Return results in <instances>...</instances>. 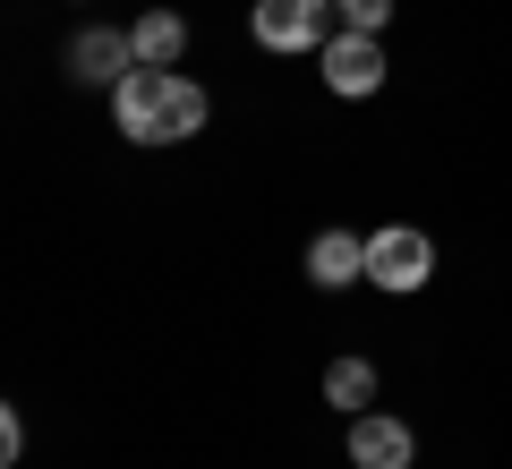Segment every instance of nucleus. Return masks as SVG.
I'll return each mask as SVG.
<instances>
[{
	"mask_svg": "<svg viewBox=\"0 0 512 469\" xmlns=\"http://www.w3.org/2000/svg\"><path fill=\"white\" fill-rule=\"evenodd\" d=\"M111 120H120L128 145H180L205 128V86L180 69H128L111 86Z\"/></svg>",
	"mask_w": 512,
	"mask_h": 469,
	"instance_id": "f257e3e1",
	"label": "nucleus"
},
{
	"mask_svg": "<svg viewBox=\"0 0 512 469\" xmlns=\"http://www.w3.org/2000/svg\"><path fill=\"white\" fill-rule=\"evenodd\" d=\"M256 43L265 52H325V26H333V0H256Z\"/></svg>",
	"mask_w": 512,
	"mask_h": 469,
	"instance_id": "f03ea898",
	"label": "nucleus"
},
{
	"mask_svg": "<svg viewBox=\"0 0 512 469\" xmlns=\"http://www.w3.org/2000/svg\"><path fill=\"white\" fill-rule=\"evenodd\" d=\"M427 273H436V239H427V231L393 222V231L367 239V282H376V290H419Z\"/></svg>",
	"mask_w": 512,
	"mask_h": 469,
	"instance_id": "7ed1b4c3",
	"label": "nucleus"
},
{
	"mask_svg": "<svg viewBox=\"0 0 512 469\" xmlns=\"http://www.w3.org/2000/svg\"><path fill=\"white\" fill-rule=\"evenodd\" d=\"M350 461L359 469H410L419 461V435H410L402 418H384V410H359L350 418Z\"/></svg>",
	"mask_w": 512,
	"mask_h": 469,
	"instance_id": "20e7f679",
	"label": "nucleus"
},
{
	"mask_svg": "<svg viewBox=\"0 0 512 469\" xmlns=\"http://www.w3.org/2000/svg\"><path fill=\"white\" fill-rule=\"evenodd\" d=\"M325 86L333 94H376L384 86V43L376 35H333L325 43Z\"/></svg>",
	"mask_w": 512,
	"mask_h": 469,
	"instance_id": "39448f33",
	"label": "nucleus"
},
{
	"mask_svg": "<svg viewBox=\"0 0 512 469\" xmlns=\"http://www.w3.org/2000/svg\"><path fill=\"white\" fill-rule=\"evenodd\" d=\"M69 69L86 77V86H120V77L137 69V43H128V35H111V26H86V35L69 43Z\"/></svg>",
	"mask_w": 512,
	"mask_h": 469,
	"instance_id": "423d86ee",
	"label": "nucleus"
},
{
	"mask_svg": "<svg viewBox=\"0 0 512 469\" xmlns=\"http://www.w3.org/2000/svg\"><path fill=\"white\" fill-rule=\"evenodd\" d=\"M308 282H316V290L367 282V239H359V231H316V239H308Z\"/></svg>",
	"mask_w": 512,
	"mask_h": 469,
	"instance_id": "0eeeda50",
	"label": "nucleus"
},
{
	"mask_svg": "<svg viewBox=\"0 0 512 469\" xmlns=\"http://www.w3.org/2000/svg\"><path fill=\"white\" fill-rule=\"evenodd\" d=\"M128 43H137V69H180V52H188V26L171 18V9H146V18L128 26Z\"/></svg>",
	"mask_w": 512,
	"mask_h": 469,
	"instance_id": "6e6552de",
	"label": "nucleus"
},
{
	"mask_svg": "<svg viewBox=\"0 0 512 469\" xmlns=\"http://www.w3.org/2000/svg\"><path fill=\"white\" fill-rule=\"evenodd\" d=\"M325 401L333 410H367V401H376V367L367 359H333L325 367Z\"/></svg>",
	"mask_w": 512,
	"mask_h": 469,
	"instance_id": "1a4fd4ad",
	"label": "nucleus"
},
{
	"mask_svg": "<svg viewBox=\"0 0 512 469\" xmlns=\"http://www.w3.org/2000/svg\"><path fill=\"white\" fill-rule=\"evenodd\" d=\"M333 9H342L350 35H384V26H393V0H333Z\"/></svg>",
	"mask_w": 512,
	"mask_h": 469,
	"instance_id": "9d476101",
	"label": "nucleus"
},
{
	"mask_svg": "<svg viewBox=\"0 0 512 469\" xmlns=\"http://www.w3.org/2000/svg\"><path fill=\"white\" fill-rule=\"evenodd\" d=\"M18 452H26V418L9 410V418H0V461H18Z\"/></svg>",
	"mask_w": 512,
	"mask_h": 469,
	"instance_id": "9b49d317",
	"label": "nucleus"
}]
</instances>
